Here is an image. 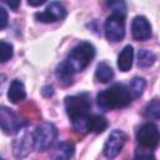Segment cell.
Instances as JSON below:
<instances>
[{
  "instance_id": "9a60e30c",
  "label": "cell",
  "mask_w": 160,
  "mask_h": 160,
  "mask_svg": "<svg viewBox=\"0 0 160 160\" xmlns=\"http://www.w3.org/2000/svg\"><path fill=\"white\" fill-rule=\"evenodd\" d=\"M132 60H134V49L131 45H126L118 56V68L124 72L129 71L132 66Z\"/></svg>"
},
{
  "instance_id": "7a4b0ae2",
  "label": "cell",
  "mask_w": 160,
  "mask_h": 160,
  "mask_svg": "<svg viewBox=\"0 0 160 160\" xmlns=\"http://www.w3.org/2000/svg\"><path fill=\"white\" fill-rule=\"evenodd\" d=\"M96 100L100 108L105 110H114L128 106L131 102L132 96L125 85L116 84L100 91L96 96Z\"/></svg>"
},
{
  "instance_id": "cb8c5ba5",
  "label": "cell",
  "mask_w": 160,
  "mask_h": 160,
  "mask_svg": "<svg viewBox=\"0 0 160 160\" xmlns=\"http://www.w3.org/2000/svg\"><path fill=\"white\" fill-rule=\"evenodd\" d=\"M41 92H42V95L44 96H51L52 94H54V90H52V86H44L42 88V90H41Z\"/></svg>"
},
{
  "instance_id": "9c48e42d",
  "label": "cell",
  "mask_w": 160,
  "mask_h": 160,
  "mask_svg": "<svg viewBox=\"0 0 160 160\" xmlns=\"http://www.w3.org/2000/svg\"><path fill=\"white\" fill-rule=\"evenodd\" d=\"M65 16H66V9L61 2H58V1L50 2L44 11L34 14V18L38 21L45 22V24L56 22L59 20H62Z\"/></svg>"
},
{
  "instance_id": "5bb4252c",
  "label": "cell",
  "mask_w": 160,
  "mask_h": 160,
  "mask_svg": "<svg viewBox=\"0 0 160 160\" xmlns=\"http://www.w3.org/2000/svg\"><path fill=\"white\" fill-rule=\"evenodd\" d=\"M25 98H26V90H25L24 84L19 79H14L10 82V86L8 90V99L11 102L18 104V102L22 101Z\"/></svg>"
},
{
  "instance_id": "4316f807",
  "label": "cell",
  "mask_w": 160,
  "mask_h": 160,
  "mask_svg": "<svg viewBox=\"0 0 160 160\" xmlns=\"http://www.w3.org/2000/svg\"><path fill=\"white\" fill-rule=\"evenodd\" d=\"M2 160H5V159H2Z\"/></svg>"
},
{
  "instance_id": "30bf717a",
  "label": "cell",
  "mask_w": 160,
  "mask_h": 160,
  "mask_svg": "<svg viewBox=\"0 0 160 160\" xmlns=\"http://www.w3.org/2000/svg\"><path fill=\"white\" fill-rule=\"evenodd\" d=\"M125 141H126V135L124 131L121 130H112L104 145V155L108 158V159H114L116 158L120 151L122 150L124 145H125Z\"/></svg>"
},
{
  "instance_id": "d4e9b609",
  "label": "cell",
  "mask_w": 160,
  "mask_h": 160,
  "mask_svg": "<svg viewBox=\"0 0 160 160\" xmlns=\"http://www.w3.org/2000/svg\"><path fill=\"white\" fill-rule=\"evenodd\" d=\"M5 4L9 5V6H10L12 10H15V11H16L18 8L20 6V1H19V0H16V1H5Z\"/></svg>"
},
{
  "instance_id": "ba28073f",
  "label": "cell",
  "mask_w": 160,
  "mask_h": 160,
  "mask_svg": "<svg viewBox=\"0 0 160 160\" xmlns=\"http://www.w3.org/2000/svg\"><path fill=\"white\" fill-rule=\"evenodd\" d=\"M104 31L109 41L116 42L122 40L125 35V16L119 14H111L108 16L104 25Z\"/></svg>"
},
{
  "instance_id": "7c38bea8",
  "label": "cell",
  "mask_w": 160,
  "mask_h": 160,
  "mask_svg": "<svg viewBox=\"0 0 160 160\" xmlns=\"http://www.w3.org/2000/svg\"><path fill=\"white\" fill-rule=\"evenodd\" d=\"M131 34H132V38L138 41H145L148 39H150L151 25H150L149 20L142 15L135 16L131 22Z\"/></svg>"
},
{
  "instance_id": "8992f818",
  "label": "cell",
  "mask_w": 160,
  "mask_h": 160,
  "mask_svg": "<svg viewBox=\"0 0 160 160\" xmlns=\"http://www.w3.org/2000/svg\"><path fill=\"white\" fill-rule=\"evenodd\" d=\"M0 122L1 130L8 135L18 134L26 125V121H24L14 110L6 108L5 105L0 108Z\"/></svg>"
},
{
  "instance_id": "6da1fadb",
  "label": "cell",
  "mask_w": 160,
  "mask_h": 160,
  "mask_svg": "<svg viewBox=\"0 0 160 160\" xmlns=\"http://www.w3.org/2000/svg\"><path fill=\"white\" fill-rule=\"evenodd\" d=\"M95 48L88 41H82L74 46L68 58L56 68V78L62 85H70L75 74L85 70L95 58Z\"/></svg>"
},
{
  "instance_id": "2e32d148",
  "label": "cell",
  "mask_w": 160,
  "mask_h": 160,
  "mask_svg": "<svg viewBox=\"0 0 160 160\" xmlns=\"http://www.w3.org/2000/svg\"><path fill=\"white\" fill-rule=\"evenodd\" d=\"M95 79L99 82H109L114 79V70L110 65H108L105 61H101L98 64L95 70Z\"/></svg>"
},
{
  "instance_id": "52a82bcc",
  "label": "cell",
  "mask_w": 160,
  "mask_h": 160,
  "mask_svg": "<svg viewBox=\"0 0 160 160\" xmlns=\"http://www.w3.org/2000/svg\"><path fill=\"white\" fill-rule=\"evenodd\" d=\"M35 148L34 132H30L25 129H21L12 140V154L18 159L28 156Z\"/></svg>"
},
{
  "instance_id": "8fae6325",
  "label": "cell",
  "mask_w": 160,
  "mask_h": 160,
  "mask_svg": "<svg viewBox=\"0 0 160 160\" xmlns=\"http://www.w3.org/2000/svg\"><path fill=\"white\" fill-rule=\"evenodd\" d=\"M74 128L79 131L101 134L108 128V120H106V118H104L101 115H89L80 124H78Z\"/></svg>"
},
{
  "instance_id": "603a6c76",
  "label": "cell",
  "mask_w": 160,
  "mask_h": 160,
  "mask_svg": "<svg viewBox=\"0 0 160 160\" xmlns=\"http://www.w3.org/2000/svg\"><path fill=\"white\" fill-rule=\"evenodd\" d=\"M0 12H1V20H0V29H5V26L8 25V12L6 10L1 6L0 8Z\"/></svg>"
},
{
  "instance_id": "d6986e66",
  "label": "cell",
  "mask_w": 160,
  "mask_h": 160,
  "mask_svg": "<svg viewBox=\"0 0 160 160\" xmlns=\"http://www.w3.org/2000/svg\"><path fill=\"white\" fill-rule=\"evenodd\" d=\"M144 115L148 119L160 120V99H152L144 108Z\"/></svg>"
},
{
  "instance_id": "44dd1931",
  "label": "cell",
  "mask_w": 160,
  "mask_h": 160,
  "mask_svg": "<svg viewBox=\"0 0 160 160\" xmlns=\"http://www.w3.org/2000/svg\"><path fill=\"white\" fill-rule=\"evenodd\" d=\"M108 6L111 9L112 14H119L122 16H125V14H126L125 1H110V2H108Z\"/></svg>"
},
{
  "instance_id": "277c9868",
  "label": "cell",
  "mask_w": 160,
  "mask_h": 160,
  "mask_svg": "<svg viewBox=\"0 0 160 160\" xmlns=\"http://www.w3.org/2000/svg\"><path fill=\"white\" fill-rule=\"evenodd\" d=\"M32 132L35 140V149L39 151L49 149L58 136V129L52 122H41L39 126L35 128Z\"/></svg>"
},
{
  "instance_id": "484cf974",
  "label": "cell",
  "mask_w": 160,
  "mask_h": 160,
  "mask_svg": "<svg viewBox=\"0 0 160 160\" xmlns=\"http://www.w3.org/2000/svg\"><path fill=\"white\" fill-rule=\"evenodd\" d=\"M28 4H29L30 6H40V5H42V4H45V0H36V1H32V0H29V1H28Z\"/></svg>"
},
{
  "instance_id": "ffe728a7",
  "label": "cell",
  "mask_w": 160,
  "mask_h": 160,
  "mask_svg": "<svg viewBox=\"0 0 160 160\" xmlns=\"http://www.w3.org/2000/svg\"><path fill=\"white\" fill-rule=\"evenodd\" d=\"M14 55V46L5 41V40H1L0 41V60L1 62H6L8 60H10Z\"/></svg>"
},
{
  "instance_id": "4fadbf2b",
  "label": "cell",
  "mask_w": 160,
  "mask_h": 160,
  "mask_svg": "<svg viewBox=\"0 0 160 160\" xmlns=\"http://www.w3.org/2000/svg\"><path fill=\"white\" fill-rule=\"evenodd\" d=\"M75 152V148L70 141L58 142L51 151V160H70Z\"/></svg>"
},
{
  "instance_id": "3957f363",
  "label": "cell",
  "mask_w": 160,
  "mask_h": 160,
  "mask_svg": "<svg viewBox=\"0 0 160 160\" xmlns=\"http://www.w3.org/2000/svg\"><path fill=\"white\" fill-rule=\"evenodd\" d=\"M65 110L68 116L70 118L72 126H76L80 124L86 116H89V110L91 108V101L90 96L88 94H78V95H71L66 96L65 101Z\"/></svg>"
},
{
  "instance_id": "e0dca14e",
  "label": "cell",
  "mask_w": 160,
  "mask_h": 160,
  "mask_svg": "<svg viewBox=\"0 0 160 160\" xmlns=\"http://www.w3.org/2000/svg\"><path fill=\"white\" fill-rule=\"evenodd\" d=\"M145 86H146V81L144 78H140V76H135L130 82H129V91L132 96V99H136L139 96L142 95L144 90H145Z\"/></svg>"
},
{
  "instance_id": "5b68a950",
  "label": "cell",
  "mask_w": 160,
  "mask_h": 160,
  "mask_svg": "<svg viewBox=\"0 0 160 160\" xmlns=\"http://www.w3.org/2000/svg\"><path fill=\"white\" fill-rule=\"evenodd\" d=\"M136 140L138 144L142 149H155L160 144V130L152 122L142 124L136 131Z\"/></svg>"
},
{
  "instance_id": "7402d4cb",
  "label": "cell",
  "mask_w": 160,
  "mask_h": 160,
  "mask_svg": "<svg viewBox=\"0 0 160 160\" xmlns=\"http://www.w3.org/2000/svg\"><path fill=\"white\" fill-rule=\"evenodd\" d=\"M134 160H155V156L150 150L145 149V150H141V151H136V155H135Z\"/></svg>"
},
{
  "instance_id": "ac0fdd59",
  "label": "cell",
  "mask_w": 160,
  "mask_h": 160,
  "mask_svg": "<svg viewBox=\"0 0 160 160\" xmlns=\"http://www.w3.org/2000/svg\"><path fill=\"white\" fill-rule=\"evenodd\" d=\"M156 60V56L152 51L150 50H146V49H142V50H139L138 52V66L139 68H150Z\"/></svg>"
}]
</instances>
